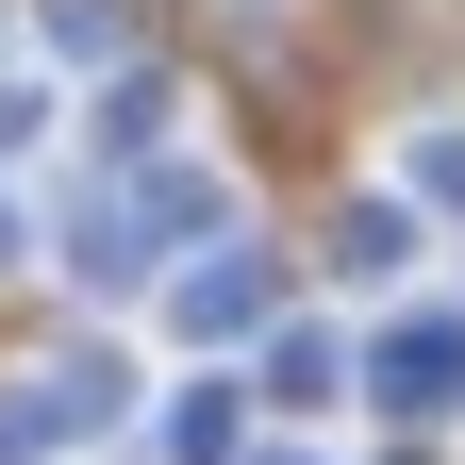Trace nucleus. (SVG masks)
<instances>
[{
	"mask_svg": "<svg viewBox=\"0 0 465 465\" xmlns=\"http://www.w3.org/2000/svg\"><path fill=\"white\" fill-rule=\"evenodd\" d=\"M332 382H349L332 332H282V349H266V399H332Z\"/></svg>",
	"mask_w": 465,
	"mask_h": 465,
	"instance_id": "4",
	"label": "nucleus"
},
{
	"mask_svg": "<svg viewBox=\"0 0 465 465\" xmlns=\"http://www.w3.org/2000/svg\"><path fill=\"white\" fill-rule=\"evenodd\" d=\"M166 316H183V332H250V316H266V266H250V250H216V266L166 282Z\"/></svg>",
	"mask_w": 465,
	"mask_h": 465,
	"instance_id": "2",
	"label": "nucleus"
},
{
	"mask_svg": "<svg viewBox=\"0 0 465 465\" xmlns=\"http://www.w3.org/2000/svg\"><path fill=\"white\" fill-rule=\"evenodd\" d=\"M399 250H416V216H399V200H349V216H332V266H349V282H382Z\"/></svg>",
	"mask_w": 465,
	"mask_h": 465,
	"instance_id": "3",
	"label": "nucleus"
},
{
	"mask_svg": "<svg viewBox=\"0 0 465 465\" xmlns=\"http://www.w3.org/2000/svg\"><path fill=\"white\" fill-rule=\"evenodd\" d=\"M266 465H316V449H266Z\"/></svg>",
	"mask_w": 465,
	"mask_h": 465,
	"instance_id": "8",
	"label": "nucleus"
},
{
	"mask_svg": "<svg viewBox=\"0 0 465 465\" xmlns=\"http://www.w3.org/2000/svg\"><path fill=\"white\" fill-rule=\"evenodd\" d=\"M366 399H382V416H449V399H465V316H399L382 366H366Z\"/></svg>",
	"mask_w": 465,
	"mask_h": 465,
	"instance_id": "1",
	"label": "nucleus"
},
{
	"mask_svg": "<svg viewBox=\"0 0 465 465\" xmlns=\"http://www.w3.org/2000/svg\"><path fill=\"white\" fill-rule=\"evenodd\" d=\"M166 449H183V465H232V399L183 382V399H166Z\"/></svg>",
	"mask_w": 465,
	"mask_h": 465,
	"instance_id": "5",
	"label": "nucleus"
},
{
	"mask_svg": "<svg viewBox=\"0 0 465 465\" xmlns=\"http://www.w3.org/2000/svg\"><path fill=\"white\" fill-rule=\"evenodd\" d=\"M0 266H17V200H0Z\"/></svg>",
	"mask_w": 465,
	"mask_h": 465,
	"instance_id": "7",
	"label": "nucleus"
},
{
	"mask_svg": "<svg viewBox=\"0 0 465 465\" xmlns=\"http://www.w3.org/2000/svg\"><path fill=\"white\" fill-rule=\"evenodd\" d=\"M416 183H432V200H465V134H416Z\"/></svg>",
	"mask_w": 465,
	"mask_h": 465,
	"instance_id": "6",
	"label": "nucleus"
}]
</instances>
